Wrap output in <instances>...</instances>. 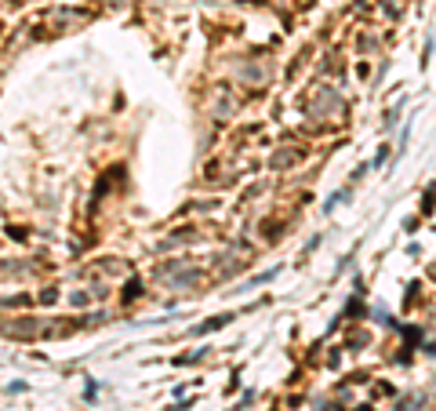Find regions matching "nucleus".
<instances>
[{"label":"nucleus","instance_id":"nucleus-1","mask_svg":"<svg viewBox=\"0 0 436 411\" xmlns=\"http://www.w3.org/2000/svg\"><path fill=\"white\" fill-rule=\"evenodd\" d=\"M222 324H229V317H211L208 324H204V328H197V331L204 335V331H215V328H222Z\"/></svg>","mask_w":436,"mask_h":411},{"label":"nucleus","instance_id":"nucleus-2","mask_svg":"<svg viewBox=\"0 0 436 411\" xmlns=\"http://www.w3.org/2000/svg\"><path fill=\"white\" fill-rule=\"evenodd\" d=\"M175 288H186V284H197V273H182V277H175L171 280Z\"/></svg>","mask_w":436,"mask_h":411}]
</instances>
